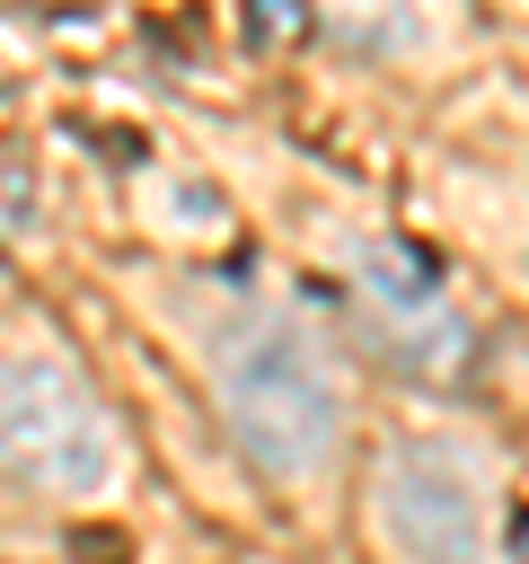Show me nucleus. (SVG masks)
<instances>
[{
	"label": "nucleus",
	"instance_id": "1",
	"mask_svg": "<svg viewBox=\"0 0 529 564\" xmlns=\"http://www.w3.org/2000/svg\"><path fill=\"white\" fill-rule=\"evenodd\" d=\"M212 388H220V414L238 432V449L264 467V476H317L335 458V432H344V388H335V361L273 308H247L212 335Z\"/></svg>",
	"mask_w": 529,
	"mask_h": 564
},
{
	"label": "nucleus",
	"instance_id": "2",
	"mask_svg": "<svg viewBox=\"0 0 529 564\" xmlns=\"http://www.w3.org/2000/svg\"><path fill=\"white\" fill-rule=\"evenodd\" d=\"M115 467L106 405L53 352H0V476L26 494H97Z\"/></svg>",
	"mask_w": 529,
	"mask_h": 564
},
{
	"label": "nucleus",
	"instance_id": "3",
	"mask_svg": "<svg viewBox=\"0 0 529 564\" xmlns=\"http://www.w3.org/2000/svg\"><path fill=\"white\" fill-rule=\"evenodd\" d=\"M379 520L414 564H485V502L458 449L406 441L379 467Z\"/></svg>",
	"mask_w": 529,
	"mask_h": 564
},
{
	"label": "nucleus",
	"instance_id": "4",
	"mask_svg": "<svg viewBox=\"0 0 529 564\" xmlns=\"http://www.w3.org/2000/svg\"><path fill=\"white\" fill-rule=\"evenodd\" d=\"M353 291H361V317H423L441 308V264L406 238H370L353 256Z\"/></svg>",
	"mask_w": 529,
	"mask_h": 564
},
{
	"label": "nucleus",
	"instance_id": "5",
	"mask_svg": "<svg viewBox=\"0 0 529 564\" xmlns=\"http://www.w3.org/2000/svg\"><path fill=\"white\" fill-rule=\"evenodd\" d=\"M370 326V344L406 370V379H467V326L450 317V308H423V317H361Z\"/></svg>",
	"mask_w": 529,
	"mask_h": 564
},
{
	"label": "nucleus",
	"instance_id": "6",
	"mask_svg": "<svg viewBox=\"0 0 529 564\" xmlns=\"http://www.w3.org/2000/svg\"><path fill=\"white\" fill-rule=\"evenodd\" d=\"M326 9H335L353 53H414L423 44V9L414 0H326Z\"/></svg>",
	"mask_w": 529,
	"mask_h": 564
},
{
	"label": "nucleus",
	"instance_id": "7",
	"mask_svg": "<svg viewBox=\"0 0 529 564\" xmlns=\"http://www.w3.org/2000/svg\"><path fill=\"white\" fill-rule=\"evenodd\" d=\"M317 35V0H247V44L256 53H291Z\"/></svg>",
	"mask_w": 529,
	"mask_h": 564
},
{
	"label": "nucleus",
	"instance_id": "8",
	"mask_svg": "<svg viewBox=\"0 0 529 564\" xmlns=\"http://www.w3.org/2000/svg\"><path fill=\"white\" fill-rule=\"evenodd\" d=\"M511 564H529V511L511 520Z\"/></svg>",
	"mask_w": 529,
	"mask_h": 564
}]
</instances>
